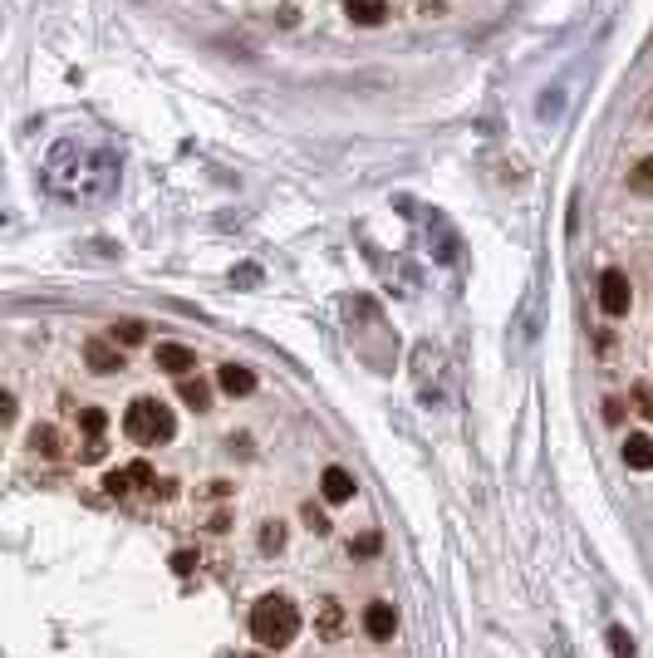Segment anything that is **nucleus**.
Returning <instances> with one entry per match:
<instances>
[{"label":"nucleus","mask_w":653,"mask_h":658,"mask_svg":"<svg viewBox=\"0 0 653 658\" xmlns=\"http://www.w3.org/2000/svg\"><path fill=\"white\" fill-rule=\"evenodd\" d=\"M295 634H300V610L286 600V594H260L256 604H251V639L260 644V649L280 654L295 644Z\"/></svg>","instance_id":"1"},{"label":"nucleus","mask_w":653,"mask_h":658,"mask_svg":"<svg viewBox=\"0 0 653 658\" xmlns=\"http://www.w3.org/2000/svg\"><path fill=\"white\" fill-rule=\"evenodd\" d=\"M123 433L133 437L138 447H157L177 433V417L163 399H133L128 413H123Z\"/></svg>","instance_id":"2"},{"label":"nucleus","mask_w":653,"mask_h":658,"mask_svg":"<svg viewBox=\"0 0 653 658\" xmlns=\"http://www.w3.org/2000/svg\"><path fill=\"white\" fill-rule=\"evenodd\" d=\"M629 305H634V285H629V276L619 266H609L599 276V310L619 320V315H629Z\"/></svg>","instance_id":"3"},{"label":"nucleus","mask_w":653,"mask_h":658,"mask_svg":"<svg viewBox=\"0 0 653 658\" xmlns=\"http://www.w3.org/2000/svg\"><path fill=\"white\" fill-rule=\"evenodd\" d=\"M133 487H157V477H153V467H147V462L119 467V472L103 477V492H109V496H128Z\"/></svg>","instance_id":"4"},{"label":"nucleus","mask_w":653,"mask_h":658,"mask_svg":"<svg viewBox=\"0 0 653 658\" xmlns=\"http://www.w3.org/2000/svg\"><path fill=\"white\" fill-rule=\"evenodd\" d=\"M364 634H368V639H378V644L393 639V634H398L393 604H388V600H374V604H368V610H364Z\"/></svg>","instance_id":"5"},{"label":"nucleus","mask_w":653,"mask_h":658,"mask_svg":"<svg viewBox=\"0 0 653 658\" xmlns=\"http://www.w3.org/2000/svg\"><path fill=\"white\" fill-rule=\"evenodd\" d=\"M84 364H89L93 373H119L123 354H119V344H109V339H84Z\"/></svg>","instance_id":"6"},{"label":"nucleus","mask_w":653,"mask_h":658,"mask_svg":"<svg viewBox=\"0 0 653 658\" xmlns=\"http://www.w3.org/2000/svg\"><path fill=\"white\" fill-rule=\"evenodd\" d=\"M153 359H157V369H163V373H177V379H187V373L197 369V354L187 349V344H157Z\"/></svg>","instance_id":"7"},{"label":"nucleus","mask_w":653,"mask_h":658,"mask_svg":"<svg viewBox=\"0 0 653 658\" xmlns=\"http://www.w3.org/2000/svg\"><path fill=\"white\" fill-rule=\"evenodd\" d=\"M320 492L324 501H334V506H344V501H354V492H359V482H354L344 467H324V477H320Z\"/></svg>","instance_id":"8"},{"label":"nucleus","mask_w":653,"mask_h":658,"mask_svg":"<svg viewBox=\"0 0 653 658\" xmlns=\"http://www.w3.org/2000/svg\"><path fill=\"white\" fill-rule=\"evenodd\" d=\"M216 383H221V393H231V399H246V393L256 389V373H251L246 364H221Z\"/></svg>","instance_id":"9"},{"label":"nucleus","mask_w":653,"mask_h":658,"mask_svg":"<svg viewBox=\"0 0 653 658\" xmlns=\"http://www.w3.org/2000/svg\"><path fill=\"white\" fill-rule=\"evenodd\" d=\"M344 15H349L354 25H384L388 0H344Z\"/></svg>","instance_id":"10"},{"label":"nucleus","mask_w":653,"mask_h":658,"mask_svg":"<svg viewBox=\"0 0 653 658\" xmlns=\"http://www.w3.org/2000/svg\"><path fill=\"white\" fill-rule=\"evenodd\" d=\"M624 462L634 467V472H649V467H653V437L629 433V443H624Z\"/></svg>","instance_id":"11"},{"label":"nucleus","mask_w":653,"mask_h":658,"mask_svg":"<svg viewBox=\"0 0 653 658\" xmlns=\"http://www.w3.org/2000/svg\"><path fill=\"white\" fill-rule=\"evenodd\" d=\"M314 629H320V639H340V634H344V610H340V600H324V604H320V619H314Z\"/></svg>","instance_id":"12"},{"label":"nucleus","mask_w":653,"mask_h":658,"mask_svg":"<svg viewBox=\"0 0 653 658\" xmlns=\"http://www.w3.org/2000/svg\"><path fill=\"white\" fill-rule=\"evenodd\" d=\"M177 393H182V403H187V408H197V413L212 403V389H207L202 379H182V389H177Z\"/></svg>","instance_id":"13"},{"label":"nucleus","mask_w":653,"mask_h":658,"mask_svg":"<svg viewBox=\"0 0 653 658\" xmlns=\"http://www.w3.org/2000/svg\"><path fill=\"white\" fill-rule=\"evenodd\" d=\"M629 187H634L639 197H653V158H639L634 172H629Z\"/></svg>","instance_id":"14"},{"label":"nucleus","mask_w":653,"mask_h":658,"mask_svg":"<svg viewBox=\"0 0 653 658\" xmlns=\"http://www.w3.org/2000/svg\"><path fill=\"white\" fill-rule=\"evenodd\" d=\"M30 447H35L40 457H55L59 452V433L55 427H35V433H30Z\"/></svg>","instance_id":"15"},{"label":"nucleus","mask_w":653,"mask_h":658,"mask_svg":"<svg viewBox=\"0 0 653 658\" xmlns=\"http://www.w3.org/2000/svg\"><path fill=\"white\" fill-rule=\"evenodd\" d=\"M629 403L639 408V417L653 423V383H634V389H629Z\"/></svg>","instance_id":"16"},{"label":"nucleus","mask_w":653,"mask_h":658,"mask_svg":"<svg viewBox=\"0 0 653 658\" xmlns=\"http://www.w3.org/2000/svg\"><path fill=\"white\" fill-rule=\"evenodd\" d=\"M113 344H143V325L138 320H119L113 325Z\"/></svg>","instance_id":"17"},{"label":"nucleus","mask_w":653,"mask_h":658,"mask_svg":"<svg viewBox=\"0 0 653 658\" xmlns=\"http://www.w3.org/2000/svg\"><path fill=\"white\" fill-rule=\"evenodd\" d=\"M286 546V526L280 521H266V531H260V550H280Z\"/></svg>","instance_id":"18"},{"label":"nucleus","mask_w":653,"mask_h":658,"mask_svg":"<svg viewBox=\"0 0 653 658\" xmlns=\"http://www.w3.org/2000/svg\"><path fill=\"white\" fill-rule=\"evenodd\" d=\"M79 423H84V433H89V437H99V433H103V423H109V413H103V408H84V413H79Z\"/></svg>","instance_id":"19"},{"label":"nucleus","mask_w":653,"mask_h":658,"mask_svg":"<svg viewBox=\"0 0 653 658\" xmlns=\"http://www.w3.org/2000/svg\"><path fill=\"white\" fill-rule=\"evenodd\" d=\"M609 644H614V658H634V639H629V634L619 629V624L609 629Z\"/></svg>","instance_id":"20"},{"label":"nucleus","mask_w":653,"mask_h":658,"mask_svg":"<svg viewBox=\"0 0 653 658\" xmlns=\"http://www.w3.org/2000/svg\"><path fill=\"white\" fill-rule=\"evenodd\" d=\"M378 546H384V540H378V531H368V536H359V540H354V556H374Z\"/></svg>","instance_id":"21"},{"label":"nucleus","mask_w":653,"mask_h":658,"mask_svg":"<svg viewBox=\"0 0 653 658\" xmlns=\"http://www.w3.org/2000/svg\"><path fill=\"white\" fill-rule=\"evenodd\" d=\"M172 570H177V575H192V570H197V556H192V550H177V556H172Z\"/></svg>","instance_id":"22"},{"label":"nucleus","mask_w":653,"mask_h":658,"mask_svg":"<svg viewBox=\"0 0 653 658\" xmlns=\"http://www.w3.org/2000/svg\"><path fill=\"white\" fill-rule=\"evenodd\" d=\"M84 462H99V457H103V437H89V443H84Z\"/></svg>","instance_id":"23"},{"label":"nucleus","mask_w":653,"mask_h":658,"mask_svg":"<svg viewBox=\"0 0 653 658\" xmlns=\"http://www.w3.org/2000/svg\"><path fill=\"white\" fill-rule=\"evenodd\" d=\"M304 521H310V531H330V521H324L314 506H304Z\"/></svg>","instance_id":"24"},{"label":"nucleus","mask_w":653,"mask_h":658,"mask_svg":"<svg viewBox=\"0 0 653 658\" xmlns=\"http://www.w3.org/2000/svg\"><path fill=\"white\" fill-rule=\"evenodd\" d=\"M251 658H266V654H251Z\"/></svg>","instance_id":"25"}]
</instances>
